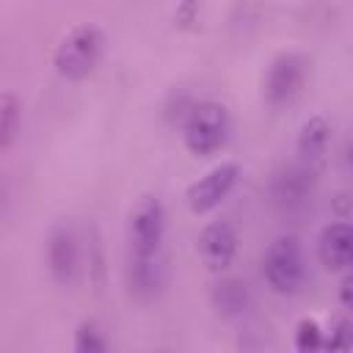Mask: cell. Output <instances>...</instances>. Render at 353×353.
<instances>
[{
	"label": "cell",
	"instance_id": "cell-4",
	"mask_svg": "<svg viewBox=\"0 0 353 353\" xmlns=\"http://www.w3.org/2000/svg\"><path fill=\"white\" fill-rule=\"evenodd\" d=\"M165 237V207L157 196H141L127 215V248L135 259H152L160 254Z\"/></svg>",
	"mask_w": 353,
	"mask_h": 353
},
{
	"label": "cell",
	"instance_id": "cell-15",
	"mask_svg": "<svg viewBox=\"0 0 353 353\" xmlns=\"http://www.w3.org/2000/svg\"><path fill=\"white\" fill-rule=\"evenodd\" d=\"M292 345L295 350L301 353H314V350H323L325 345V331L320 328V323L314 317H301L295 323V331H292Z\"/></svg>",
	"mask_w": 353,
	"mask_h": 353
},
{
	"label": "cell",
	"instance_id": "cell-5",
	"mask_svg": "<svg viewBox=\"0 0 353 353\" xmlns=\"http://www.w3.org/2000/svg\"><path fill=\"white\" fill-rule=\"evenodd\" d=\"M306 72H309V63H306V58L301 52L284 50V52L273 55L268 69H265V77H262V97H265V102L270 108L290 105L303 91Z\"/></svg>",
	"mask_w": 353,
	"mask_h": 353
},
{
	"label": "cell",
	"instance_id": "cell-20",
	"mask_svg": "<svg viewBox=\"0 0 353 353\" xmlns=\"http://www.w3.org/2000/svg\"><path fill=\"white\" fill-rule=\"evenodd\" d=\"M345 160H347V165L353 168V138L347 141V149H345Z\"/></svg>",
	"mask_w": 353,
	"mask_h": 353
},
{
	"label": "cell",
	"instance_id": "cell-2",
	"mask_svg": "<svg viewBox=\"0 0 353 353\" xmlns=\"http://www.w3.org/2000/svg\"><path fill=\"white\" fill-rule=\"evenodd\" d=\"M232 135V116L229 108L218 99L193 102L182 121V143L193 157H212L218 154Z\"/></svg>",
	"mask_w": 353,
	"mask_h": 353
},
{
	"label": "cell",
	"instance_id": "cell-14",
	"mask_svg": "<svg viewBox=\"0 0 353 353\" xmlns=\"http://www.w3.org/2000/svg\"><path fill=\"white\" fill-rule=\"evenodd\" d=\"M22 135V99L6 88L0 94V152L8 154Z\"/></svg>",
	"mask_w": 353,
	"mask_h": 353
},
{
	"label": "cell",
	"instance_id": "cell-8",
	"mask_svg": "<svg viewBox=\"0 0 353 353\" xmlns=\"http://www.w3.org/2000/svg\"><path fill=\"white\" fill-rule=\"evenodd\" d=\"M47 270L61 287H72L80 276V240L66 223H55L47 234Z\"/></svg>",
	"mask_w": 353,
	"mask_h": 353
},
{
	"label": "cell",
	"instance_id": "cell-13",
	"mask_svg": "<svg viewBox=\"0 0 353 353\" xmlns=\"http://www.w3.org/2000/svg\"><path fill=\"white\" fill-rule=\"evenodd\" d=\"M127 287H130V295L138 298V301L154 298L160 292V287H163L157 256H152V259H135V256H130V262H127Z\"/></svg>",
	"mask_w": 353,
	"mask_h": 353
},
{
	"label": "cell",
	"instance_id": "cell-6",
	"mask_svg": "<svg viewBox=\"0 0 353 353\" xmlns=\"http://www.w3.org/2000/svg\"><path fill=\"white\" fill-rule=\"evenodd\" d=\"M240 179V165L234 160H223L218 165H212L210 171H204L199 179H193L185 188V204L193 215H210L215 207H221V201L234 190Z\"/></svg>",
	"mask_w": 353,
	"mask_h": 353
},
{
	"label": "cell",
	"instance_id": "cell-7",
	"mask_svg": "<svg viewBox=\"0 0 353 353\" xmlns=\"http://www.w3.org/2000/svg\"><path fill=\"white\" fill-rule=\"evenodd\" d=\"M237 248H240V237H237V229L229 223V221H207L196 237V251H199V259L201 265L210 270V273H223L232 268L234 256H237Z\"/></svg>",
	"mask_w": 353,
	"mask_h": 353
},
{
	"label": "cell",
	"instance_id": "cell-9",
	"mask_svg": "<svg viewBox=\"0 0 353 353\" xmlns=\"http://www.w3.org/2000/svg\"><path fill=\"white\" fill-rule=\"evenodd\" d=\"M317 259L331 273L353 270V221H331L317 237Z\"/></svg>",
	"mask_w": 353,
	"mask_h": 353
},
{
	"label": "cell",
	"instance_id": "cell-11",
	"mask_svg": "<svg viewBox=\"0 0 353 353\" xmlns=\"http://www.w3.org/2000/svg\"><path fill=\"white\" fill-rule=\"evenodd\" d=\"M331 143V121L323 113H312L303 119L298 135H295V152L303 163H317L328 152Z\"/></svg>",
	"mask_w": 353,
	"mask_h": 353
},
{
	"label": "cell",
	"instance_id": "cell-18",
	"mask_svg": "<svg viewBox=\"0 0 353 353\" xmlns=\"http://www.w3.org/2000/svg\"><path fill=\"white\" fill-rule=\"evenodd\" d=\"M339 303L353 314V270H345L339 281Z\"/></svg>",
	"mask_w": 353,
	"mask_h": 353
},
{
	"label": "cell",
	"instance_id": "cell-16",
	"mask_svg": "<svg viewBox=\"0 0 353 353\" xmlns=\"http://www.w3.org/2000/svg\"><path fill=\"white\" fill-rule=\"evenodd\" d=\"M72 350L74 353H105L108 350V339L102 334V328L94 320H83L74 328L72 336Z\"/></svg>",
	"mask_w": 353,
	"mask_h": 353
},
{
	"label": "cell",
	"instance_id": "cell-12",
	"mask_svg": "<svg viewBox=\"0 0 353 353\" xmlns=\"http://www.w3.org/2000/svg\"><path fill=\"white\" fill-rule=\"evenodd\" d=\"M210 301H212V306H215L218 314H223V317H237V314H243V312L248 309V303H251V290H248V284H245L243 279L226 276V279H221V281L212 284Z\"/></svg>",
	"mask_w": 353,
	"mask_h": 353
},
{
	"label": "cell",
	"instance_id": "cell-3",
	"mask_svg": "<svg viewBox=\"0 0 353 353\" xmlns=\"http://www.w3.org/2000/svg\"><path fill=\"white\" fill-rule=\"evenodd\" d=\"M262 279L276 295H295L306 276L303 248L295 234H276L262 251Z\"/></svg>",
	"mask_w": 353,
	"mask_h": 353
},
{
	"label": "cell",
	"instance_id": "cell-10",
	"mask_svg": "<svg viewBox=\"0 0 353 353\" xmlns=\"http://www.w3.org/2000/svg\"><path fill=\"white\" fill-rule=\"evenodd\" d=\"M314 190V174L306 165H287L273 174L270 179V196L281 210H298L309 201Z\"/></svg>",
	"mask_w": 353,
	"mask_h": 353
},
{
	"label": "cell",
	"instance_id": "cell-17",
	"mask_svg": "<svg viewBox=\"0 0 353 353\" xmlns=\"http://www.w3.org/2000/svg\"><path fill=\"white\" fill-rule=\"evenodd\" d=\"M350 347H353V323L347 317H339L325 334L323 350H350Z\"/></svg>",
	"mask_w": 353,
	"mask_h": 353
},
{
	"label": "cell",
	"instance_id": "cell-19",
	"mask_svg": "<svg viewBox=\"0 0 353 353\" xmlns=\"http://www.w3.org/2000/svg\"><path fill=\"white\" fill-rule=\"evenodd\" d=\"M196 14H199V3L196 0H182L176 14H174V22H196Z\"/></svg>",
	"mask_w": 353,
	"mask_h": 353
},
{
	"label": "cell",
	"instance_id": "cell-1",
	"mask_svg": "<svg viewBox=\"0 0 353 353\" xmlns=\"http://www.w3.org/2000/svg\"><path fill=\"white\" fill-rule=\"evenodd\" d=\"M105 52H108L105 30L94 22H80V25H72L58 39L52 50V69L61 80L83 83L99 69Z\"/></svg>",
	"mask_w": 353,
	"mask_h": 353
}]
</instances>
